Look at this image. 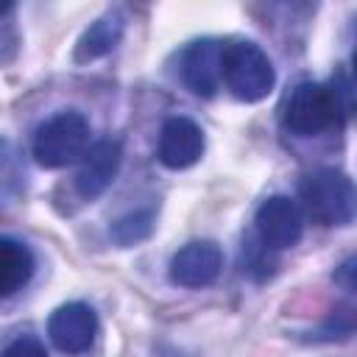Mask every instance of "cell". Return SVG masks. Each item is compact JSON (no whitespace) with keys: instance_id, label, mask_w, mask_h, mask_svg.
<instances>
[{"instance_id":"obj_6","label":"cell","mask_w":357,"mask_h":357,"mask_svg":"<svg viewBox=\"0 0 357 357\" xmlns=\"http://www.w3.org/2000/svg\"><path fill=\"white\" fill-rule=\"evenodd\" d=\"M47 335L64 354H84L98 335V315L84 301L61 304L47 321Z\"/></svg>"},{"instance_id":"obj_15","label":"cell","mask_w":357,"mask_h":357,"mask_svg":"<svg viewBox=\"0 0 357 357\" xmlns=\"http://www.w3.org/2000/svg\"><path fill=\"white\" fill-rule=\"evenodd\" d=\"M0 357H47V351H45V346H42L36 337L22 335V337H14V340L0 351Z\"/></svg>"},{"instance_id":"obj_11","label":"cell","mask_w":357,"mask_h":357,"mask_svg":"<svg viewBox=\"0 0 357 357\" xmlns=\"http://www.w3.org/2000/svg\"><path fill=\"white\" fill-rule=\"evenodd\" d=\"M123 31H126V17H123V11H120V8L106 11L103 17H98V20L78 36L73 59H75L78 64L103 59L106 53H112V50L120 45Z\"/></svg>"},{"instance_id":"obj_4","label":"cell","mask_w":357,"mask_h":357,"mask_svg":"<svg viewBox=\"0 0 357 357\" xmlns=\"http://www.w3.org/2000/svg\"><path fill=\"white\" fill-rule=\"evenodd\" d=\"M89 120L81 112H59L33 134V159L42 167H64L89 151Z\"/></svg>"},{"instance_id":"obj_8","label":"cell","mask_w":357,"mask_h":357,"mask_svg":"<svg viewBox=\"0 0 357 357\" xmlns=\"http://www.w3.org/2000/svg\"><path fill=\"white\" fill-rule=\"evenodd\" d=\"M204 153V131L195 120L190 117H170L165 120L159 131V148L156 156L165 167L170 170H184L192 167Z\"/></svg>"},{"instance_id":"obj_16","label":"cell","mask_w":357,"mask_h":357,"mask_svg":"<svg viewBox=\"0 0 357 357\" xmlns=\"http://www.w3.org/2000/svg\"><path fill=\"white\" fill-rule=\"evenodd\" d=\"M11 11H14L11 3H3L0 6V61H8L14 56V50H17V33H14V28L8 22H3V17L11 14Z\"/></svg>"},{"instance_id":"obj_3","label":"cell","mask_w":357,"mask_h":357,"mask_svg":"<svg viewBox=\"0 0 357 357\" xmlns=\"http://www.w3.org/2000/svg\"><path fill=\"white\" fill-rule=\"evenodd\" d=\"M307 215L321 226H349L357 212L354 184L343 170L318 167L298 184Z\"/></svg>"},{"instance_id":"obj_17","label":"cell","mask_w":357,"mask_h":357,"mask_svg":"<svg viewBox=\"0 0 357 357\" xmlns=\"http://www.w3.org/2000/svg\"><path fill=\"white\" fill-rule=\"evenodd\" d=\"M335 282L343 284L346 290H354V257H346V262L335 271Z\"/></svg>"},{"instance_id":"obj_12","label":"cell","mask_w":357,"mask_h":357,"mask_svg":"<svg viewBox=\"0 0 357 357\" xmlns=\"http://www.w3.org/2000/svg\"><path fill=\"white\" fill-rule=\"evenodd\" d=\"M33 268L36 259L25 243L14 237H0V298H8L22 290L31 282Z\"/></svg>"},{"instance_id":"obj_10","label":"cell","mask_w":357,"mask_h":357,"mask_svg":"<svg viewBox=\"0 0 357 357\" xmlns=\"http://www.w3.org/2000/svg\"><path fill=\"white\" fill-rule=\"evenodd\" d=\"M220 53L218 39H198L181 53V81L198 98H212L220 86Z\"/></svg>"},{"instance_id":"obj_9","label":"cell","mask_w":357,"mask_h":357,"mask_svg":"<svg viewBox=\"0 0 357 357\" xmlns=\"http://www.w3.org/2000/svg\"><path fill=\"white\" fill-rule=\"evenodd\" d=\"M120 162H123V148L120 142L114 139H100L95 142L84 159H81V167L75 173V190L84 201H95L98 195L106 192V187L114 181L117 170H120Z\"/></svg>"},{"instance_id":"obj_1","label":"cell","mask_w":357,"mask_h":357,"mask_svg":"<svg viewBox=\"0 0 357 357\" xmlns=\"http://www.w3.org/2000/svg\"><path fill=\"white\" fill-rule=\"evenodd\" d=\"M351 114V81L346 73H337L332 84L301 81L296 84L279 109L284 131L296 137H315L335 123Z\"/></svg>"},{"instance_id":"obj_2","label":"cell","mask_w":357,"mask_h":357,"mask_svg":"<svg viewBox=\"0 0 357 357\" xmlns=\"http://www.w3.org/2000/svg\"><path fill=\"white\" fill-rule=\"evenodd\" d=\"M220 81L229 86V92L237 100L257 103L268 98V92L276 84L273 64L268 53L248 39H231L223 45L220 53Z\"/></svg>"},{"instance_id":"obj_5","label":"cell","mask_w":357,"mask_h":357,"mask_svg":"<svg viewBox=\"0 0 357 357\" xmlns=\"http://www.w3.org/2000/svg\"><path fill=\"white\" fill-rule=\"evenodd\" d=\"M257 234L271 248H293L304 234V215L287 195H271L257 209Z\"/></svg>"},{"instance_id":"obj_14","label":"cell","mask_w":357,"mask_h":357,"mask_svg":"<svg viewBox=\"0 0 357 357\" xmlns=\"http://www.w3.org/2000/svg\"><path fill=\"white\" fill-rule=\"evenodd\" d=\"M156 226V212L153 206H142V209H131L126 212L123 218H117L112 226H109V237L120 245V248H128V245H137L142 240L151 237Z\"/></svg>"},{"instance_id":"obj_7","label":"cell","mask_w":357,"mask_h":357,"mask_svg":"<svg viewBox=\"0 0 357 357\" xmlns=\"http://www.w3.org/2000/svg\"><path fill=\"white\" fill-rule=\"evenodd\" d=\"M223 268V251L212 240H195L178 248L170 259V282L178 287H206Z\"/></svg>"},{"instance_id":"obj_13","label":"cell","mask_w":357,"mask_h":357,"mask_svg":"<svg viewBox=\"0 0 357 357\" xmlns=\"http://www.w3.org/2000/svg\"><path fill=\"white\" fill-rule=\"evenodd\" d=\"M25 181H28V167L22 151L11 139L0 137V201L22 195Z\"/></svg>"}]
</instances>
